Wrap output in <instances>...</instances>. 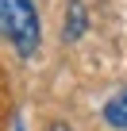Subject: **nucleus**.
Returning <instances> with one entry per match:
<instances>
[{
  "label": "nucleus",
  "instance_id": "f257e3e1",
  "mask_svg": "<svg viewBox=\"0 0 127 131\" xmlns=\"http://www.w3.org/2000/svg\"><path fill=\"white\" fill-rule=\"evenodd\" d=\"M0 35H4L19 58H31L42 42V23L35 0H0Z\"/></svg>",
  "mask_w": 127,
  "mask_h": 131
},
{
  "label": "nucleus",
  "instance_id": "f03ea898",
  "mask_svg": "<svg viewBox=\"0 0 127 131\" xmlns=\"http://www.w3.org/2000/svg\"><path fill=\"white\" fill-rule=\"evenodd\" d=\"M89 31V12H85V0H70V12H66V42H77Z\"/></svg>",
  "mask_w": 127,
  "mask_h": 131
},
{
  "label": "nucleus",
  "instance_id": "7ed1b4c3",
  "mask_svg": "<svg viewBox=\"0 0 127 131\" xmlns=\"http://www.w3.org/2000/svg\"><path fill=\"white\" fill-rule=\"evenodd\" d=\"M104 123L116 127V131H127V85L104 104Z\"/></svg>",
  "mask_w": 127,
  "mask_h": 131
},
{
  "label": "nucleus",
  "instance_id": "20e7f679",
  "mask_svg": "<svg viewBox=\"0 0 127 131\" xmlns=\"http://www.w3.org/2000/svg\"><path fill=\"white\" fill-rule=\"evenodd\" d=\"M46 131H73V127H70V123H62V119H54V123H50Z\"/></svg>",
  "mask_w": 127,
  "mask_h": 131
}]
</instances>
